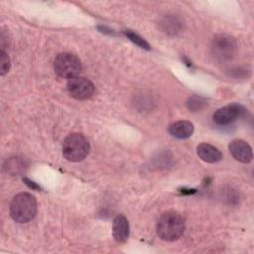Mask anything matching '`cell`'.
Wrapping results in <instances>:
<instances>
[{"label": "cell", "instance_id": "obj_8", "mask_svg": "<svg viewBox=\"0 0 254 254\" xmlns=\"http://www.w3.org/2000/svg\"><path fill=\"white\" fill-rule=\"evenodd\" d=\"M228 150L232 157L237 160L238 162L247 164L250 163L253 159V153L252 149L249 146L248 143H246L243 140L236 139L229 143Z\"/></svg>", "mask_w": 254, "mask_h": 254}, {"label": "cell", "instance_id": "obj_3", "mask_svg": "<svg viewBox=\"0 0 254 254\" xmlns=\"http://www.w3.org/2000/svg\"><path fill=\"white\" fill-rule=\"evenodd\" d=\"M88 140L79 133L69 134L63 143V155L69 162H80L89 153Z\"/></svg>", "mask_w": 254, "mask_h": 254}, {"label": "cell", "instance_id": "obj_4", "mask_svg": "<svg viewBox=\"0 0 254 254\" xmlns=\"http://www.w3.org/2000/svg\"><path fill=\"white\" fill-rule=\"evenodd\" d=\"M81 69L82 65L80 60L70 53L59 54L54 61V70L63 78L70 79L78 76Z\"/></svg>", "mask_w": 254, "mask_h": 254}, {"label": "cell", "instance_id": "obj_5", "mask_svg": "<svg viewBox=\"0 0 254 254\" xmlns=\"http://www.w3.org/2000/svg\"><path fill=\"white\" fill-rule=\"evenodd\" d=\"M213 58L219 62L231 60L237 51V44L233 37L227 34H218L212 41L210 46Z\"/></svg>", "mask_w": 254, "mask_h": 254}, {"label": "cell", "instance_id": "obj_2", "mask_svg": "<svg viewBox=\"0 0 254 254\" xmlns=\"http://www.w3.org/2000/svg\"><path fill=\"white\" fill-rule=\"evenodd\" d=\"M37 213V200L29 192L16 194L10 204V215L18 223L31 221Z\"/></svg>", "mask_w": 254, "mask_h": 254}, {"label": "cell", "instance_id": "obj_13", "mask_svg": "<svg viewBox=\"0 0 254 254\" xmlns=\"http://www.w3.org/2000/svg\"><path fill=\"white\" fill-rule=\"evenodd\" d=\"M123 33L131 42H133L134 44H136L140 48L145 49V50H150V45L148 44V42L145 39H143L141 36L136 34L135 32L130 31V30H126Z\"/></svg>", "mask_w": 254, "mask_h": 254}, {"label": "cell", "instance_id": "obj_15", "mask_svg": "<svg viewBox=\"0 0 254 254\" xmlns=\"http://www.w3.org/2000/svg\"><path fill=\"white\" fill-rule=\"evenodd\" d=\"M10 66H11V61L8 54L4 50H1L0 51V74L2 76L5 75L9 71Z\"/></svg>", "mask_w": 254, "mask_h": 254}, {"label": "cell", "instance_id": "obj_10", "mask_svg": "<svg viewBox=\"0 0 254 254\" xmlns=\"http://www.w3.org/2000/svg\"><path fill=\"white\" fill-rule=\"evenodd\" d=\"M169 133L177 139H188L194 131V126L190 121L179 120L169 126Z\"/></svg>", "mask_w": 254, "mask_h": 254}, {"label": "cell", "instance_id": "obj_16", "mask_svg": "<svg viewBox=\"0 0 254 254\" xmlns=\"http://www.w3.org/2000/svg\"><path fill=\"white\" fill-rule=\"evenodd\" d=\"M24 182H25V183H26L30 188H32V189H34V190H40V187H39L38 185H36L34 182L30 181L29 179L25 178V179H24Z\"/></svg>", "mask_w": 254, "mask_h": 254}, {"label": "cell", "instance_id": "obj_11", "mask_svg": "<svg viewBox=\"0 0 254 254\" xmlns=\"http://www.w3.org/2000/svg\"><path fill=\"white\" fill-rule=\"evenodd\" d=\"M196 152L198 157L206 163L214 164L221 161L222 159V154L219 149L208 143L199 144L196 148Z\"/></svg>", "mask_w": 254, "mask_h": 254}, {"label": "cell", "instance_id": "obj_7", "mask_svg": "<svg viewBox=\"0 0 254 254\" xmlns=\"http://www.w3.org/2000/svg\"><path fill=\"white\" fill-rule=\"evenodd\" d=\"M245 109L238 103H231L217 109L213 115V121L217 125H228L235 121L237 118L241 117Z\"/></svg>", "mask_w": 254, "mask_h": 254}, {"label": "cell", "instance_id": "obj_6", "mask_svg": "<svg viewBox=\"0 0 254 254\" xmlns=\"http://www.w3.org/2000/svg\"><path fill=\"white\" fill-rule=\"evenodd\" d=\"M67 90L71 97L78 100H85L90 98L95 90L93 83L81 76H75L67 81Z\"/></svg>", "mask_w": 254, "mask_h": 254}, {"label": "cell", "instance_id": "obj_1", "mask_svg": "<svg viewBox=\"0 0 254 254\" xmlns=\"http://www.w3.org/2000/svg\"><path fill=\"white\" fill-rule=\"evenodd\" d=\"M158 236L165 241H175L179 239L185 230L184 217L173 210L163 212L156 226Z\"/></svg>", "mask_w": 254, "mask_h": 254}, {"label": "cell", "instance_id": "obj_14", "mask_svg": "<svg viewBox=\"0 0 254 254\" xmlns=\"http://www.w3.org/2000/svg\"><path fill=\"white\" fill-rule=\"evenodd\" d=\"M205 105H207L206 99L198 96V95H193L191 97H190L187 101V106L190 110H193V111H197L200 110L201 108H203Z\"/></svg>", "mask_w": 254, "mask_h": 254}, {"label": "cell", "instance_id": "obj_12", "mask_svg": "<svg viewBox=\"0 0 254 254\" xmlns=\"http://www.w3.org/2000/svg\"><path fill=\"white\" fill-rule=\"evenodd\" d=\"M161 29L168 35H177L183 30V21L174 15H167L160 22Z\"/></svg>", "mask_w": 254, "mask_h": 254}, {"label": "cell", "instance_id": "obj_9", "mask_svg": "<svg viewBox=\"0 0 254 254\" xmlns=\"http://www.w3.org/2000/svg\"><path fill=\"white\" fill-rule=\"evenodd\" d=\"M130 233L129 221L124 215H117L112 223V235L117 242H124L128 239Z\"/></svg>", "mask_w": 254, "mask_h": 254}]
</instances>
